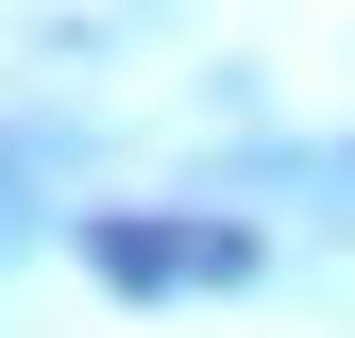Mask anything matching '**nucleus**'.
<instances>
[{
    "mask_svg": "<svg viewBox=\"0 0 355 338\" xmlns=\"http://www.w3.org/2000/svg\"><path fill=\"white\" fill-rule=\"evenodd\" d=\"M85 271L153 305V287H237L254 237H237V220H85Z\"/></svg>",
    "mask_w": 355,
    "mask_h": 338,
    "instance_id": "1",
    "label": "nucleus"
}]
</instances>
